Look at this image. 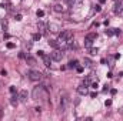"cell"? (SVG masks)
I'll return each mask as SVG.
<instances>
[{
	"label": "cell",
	"mask_w": 123,
	"mask_h": 121,
	"mask_svg": "<svg viewBox=\"0 0 123 121\" xmlns=\"http://www.w3.org/2000/svg\"><path fill=\"white\" fill-rule=\"evenodd\" d=\"M19 95H13L12 97V100H10V103H12V105H17V103H19Z\"/></svg>",
	"instance_id": "7c38bea8"
},
{
	"label": "cell",
	"mask_w": 123,
	"mask_h": 121,
	"mask_svg": "<svg viewBox=\"0 0 123 121\" xmlns=\"http://www.w3.org/2000/svg\"><path fill=\"white\" fill-rule=\"evenodd\" d=\"M33 98L34 100H44L47 98V88L43 86H37L33 90Z\"/></svg>",
	"instance_id": "6da1fadb"
},
{
	"label": "cell",
	"mask_w": 123,
	"mask_h": 121,
	"mask_svg": "<svg viewBox=\"0 0 123 121\" xmlns=\"http://www.w3.org/2000/svg\"><path fill=\"white\" fill-rule=\"evenodd\" d=\"M19 101H22V103L27 101V91L26 90H20V93H19Z\"/></svg>",
	"instance_id": "ba28073f"
},
{
	"label": "cell",
	"mask_w": 123,
	"mask_h": 121,
	"mask_svg": "<svg viewBox=\"0 0 123 121\" xmlns=\"http://www.w3.org/2000/svg\"><path fill=\"white\" fill-rule=\"evenodd\" d=\"M40 37H42V34H40V33H36V34H33V40H34V41L40 40Z\"/></svg>",
	"instance_id": "9a60e30c"
},
{
	"label": "cell",
	"mask_w": 123,
	"mask_h": 121,
	"mask_svg": "<svg viewBox=\"0 0 123 121\" xmlns=\"http://www.w3.org/2000/svg\"><path fill=\"white\" fill-rule=\"evenodd\" d=\"M94 11H100V6H96L94 7Z\"/></svg>",
	"instance_id": "4316f807"
},
{
	"label": "cell",
	"mask_w": 123,
	"mask_h": 121,
	"mask_svg": "<svg viewBox=\"0 0 123 121\" xmlns=\"http://www.w3.org/2000/svg\"><path fill=\"white\" fill-rule=\"evenodd\" d=\"M10 93H12V94H14V93H16V88H14V87H13V86H12V87H10Z\"/></svg>",
	"instance_id": "d4e9b609"
},
{
	"label": "cell",
	"mask_w": 123,
	"mask_h": 121,
	"mask_svg": "<svg viewBox=\"0 0 123 121\" xmlns=\"http://www.w3.org/2000/svg\"><path fill=\"white\" fill-rule=\"evenodd\" d=\"M115 30V34H120V29H113Z\"/></svg>",
	"instance_id": "484cf974"
},
{
	"label": "cell",
	"mask_w": 123,
	"mask_h": 121,
	"mask_svg": "<svg viewBox=\"0 0 123 121\" xmlns=\"http://www.w3.org/2000/svg\"><path fill=\"white\" fill-rule=\"evenodd\" d=\"M97 51H99L97 49H90V54H93V56H96V54H97Z\"/></svg>",
	"instance_id": "ac0fdd59"
},
{
	"label": "cell",
	"mask_w": 123,
	"mask_h": 121,
	"mask_svg": "<svg viewBox=\"0 0 123 121\" xmlns=\"http://www.w3.org/2000/svg\"><path fill=\"white\" fill-rule=\"evenodd\" d=\"M77 64H79V63H77V60H70V61H69V67H70V68L77 67Z\"/></svg>",
	"instance_id": "5bb4252c"
},
{
	"label": "cell",
	"mask_w": 123,
	"mask_h": 121,
	"mask_svg": "<svg viewBox=\"0 0 123 121\" xmlns=\"http://www.w3.org/2000/svg\"><path fill=\"white\" fill-rule=\"evenodd\" d=\"M49 46H52V47H55V49H59L57 40H50V41H49Z\"/></svg>",
	"instance_id": "4fadbf2b"
},
{
	"label": "cell",
	"mask_w": 123,
	"mask_h": 121,
	"mask_svg": "<svg viewBox=\"0 0 123 121\" xmlns=\"http://www.w3.org/2000/svg\"><path fill=\"white\" fill-rule=\"evenodd\" d=\"M50 57H52V60H55V61H60L63 59V53L59 51V50H56V51H53L50 54Z\"/></svg>",
	"instance_id": "5b68a950"
},
{
	"label": "cell",
	"mask_w": 123,
	"mask_h": 121,
	"mask_svg": "<svg viewBox=\"0 0 123 121\" xmlns=\"http://www.w3.org/2000/svg\"><path fill=\"white\" fill-rule=\"evenodd\" d=\"M42 59H43L44 64H46L47 67L50 66V61H52V57H50V56H46V54H43V56H42Z\"/></svg>",
	"instance_id": "30bf717a"
},
{
	"label": "cell",
	"mask_w": 123,
	"mask_h": 121,
	"mask_svg": "<svg viewBox=\"0 0 123 121\" xmlns=\"http://www.w3.org/2000/svg\"><path fill=\"white\" fill-rule=\"evenodd\" d=\"M85 46H86V47H90V46H92V41H90V40H86V38H85Z\"/></svg>",
	"instance_id": "e0dca14e"
},
{
	"label": "cell",
	"mask_w": 123,
	"mask_h": 121,
	"mask_svg": "<svg viewBox=\"0 0 123 121\" xmlns=\"http://www.w3.org/2000/svg\"><path fill=\"white\" fill-rule=\"evenodd\" d=\"M6 47H7V49H14V43H7Z\"/></svg>",
	"instance_id": "ffe728a7"
},
{
	"label": "cell",
	"mask_w": 123,
	"mask_h": 121,
	"mask_svg": "<svg viewBox=\"0 0 123 121\" xmlns=\"http://www.w3.org/2000/svg\"><path fill=\"white\" fill-rule=\"evenodd\" d=\"M96 38H97V33H89V34L86 36V40H90V41L96 40Z\"/></svg>",
	"instance_id": "8fae6325"
},
{
	"label": "cell",
	"mask_w": 123,
	"mask_h": 121,
	"mask_svg": "<svg viewBox=\"0 0 123 121\" xmlns=\"http://www.w3.org/2000/svg\"><path fill=\"white\" fill-rule=\"evenodd\" d=\"M67 104H69V97H67V95H62V98H60V111H66Z\"/></svg>",
	"instance_id": "277c9868"
},
{
	"label": "cell",
	"mask_w": 123,
	"mask_h": 121,
	"mask_svg": "<svg viewBox=\"0 0 123 121\" xmlns=\"http://www.w3.org/2000/svg\"><path fill=\"white\" fill-rule=\"evenodd\" d=\"M85 66L90 67V66H92V61H90V60H87V59H85Z\"/></svg>",
	"instance_id": "d6986e66"
},
{
	"label": "cell",
	"mask_w": 123,
	"mask_h": 121,
	"mask_svg": "<svg viewBox=\"0 0 123 121\" xmlns=\"http://www.w3.org/2000/svg\"><path fill=\"white\" fill-rule=\"evenodd\" d=\"M3 27H4V30H6V29H7V20H6V19H4V20H3Z\"/></svg>",
	"instance_id": "7402d4cb"
},
{
	"label": "cell",
	"mask_w": 123,
	"mask_h": 121,
	"mask_svg": "<svg viewBox=\"0 0 123 121\" xmlns=\"http://www.w3.org/2000/svg\"><path fill=\"white\" fill-rule=\"evenodd\" d=\"M16 20L20 22V20H22V14H16Z\"/></svg>",
	"instance_id": "cb8c5ba5"
},
{
	"label": "cell",
	"mask_w": 123,
	"mask_h": 121,
	"mask_svg": "<svg viewBox=\"0 0 123 121\" xmlns=\"http://www.w3.org/2000/svg\"><path fill=\"white\" fill-rule=\"evenodd\" d=\"M27 76H29V80H31V81H42V78H43V74L37 70H30L27 73Z\"/></svg>",
	"instance_id": "7a4b0ae2"
},
{
	"label": "cell",
	"mask_w": 123,
	"mask_h": 121,
	"mask_svg": "<svg viewBox=\"0 0 123 121\" xmlns=\"http://www.w3.org/2000/svg\"><path fill=\"white\" fill-rule=\"evenodd\" d=\"M70 38H73V33H72V30L62 31L60 36H59V40H70Z\"/></svg>",
	"instance_id": "3957f363"
},
{
	"label": "cell",
	"mask_w": 123,
	"mask_h": 121,
	"mask_svg": "<svg viewBox=\"0 0 123 121\" xmlns=\"http://www.w3.org/2000/svg\"><path fill=\"white\" fill-rule=\"evenodd\" d=\"M37 27H39V33H40V34H46V33H47V24H46V23L39 22Z\"/></svg>",
	"instance_id": "52a82bcc"
},
{
	"label": "cell",
	"mask_w": 123,
	"mask_h": 121,
	"mask_svg": "<svg viewBox=\"0 0 123 121\" xmlns=\"http://www.w3.org/2000/svg\"><path fill=\"white\" fill-rule=\"evenodd\" d=\"M83 71V67H77V73H82Z\"/></svg>",
	"instance_id": "83f0119b"
},
{
	"label": "cell",
	"mask_w": 123,
	"mask_h": 121,
	"mask_svg": "<svg viewBox=\"0 0 123 121\" xmlns=\"http://www.w3.org/2000/svg\"><path fill=\"white\" fill-rule=\"evenodd\" d=\"M53 10H55L56 13H63V11H66V7H64L63 4H60V3H57V4L53 6Z\"/></svg>",
	"instance_id": "9c48e42d"
},
{
	"label": "cell",
	"mask_w": 123,
	"mask_h": 121,
	"mask_svg": "<svg viewBox=\"0 0 123 121\" xmlns=\"http://www.w3.org/2000/svg\"><path fill=\"white\" fill-rule=\"evenodd\" d=\"M36 14H37V17H43V16H44V11H43V10H37Z\"/></svg>",
	"instance_id": "2e32d148"
},
{
	"label": "cell",
	"mask_w": 123,
	"mask_h": 121,
	"mask_svg": "<svg viewBox=\"0 0 123 121\" xmlns=\"http://www.w3.org/2000/svg\"><path fill=\"white\" fill-rule=\"evenodd\" d=\"M105 104H106V107H109V105H112V100H106V103H105Z\"/></svg>",
	"instance_id": "603a6c76"
},
{
	"label": "cell",
	"mask_w": 123,
	"mask_h": 121,
	"mask_svg": "<svg viewBox=\"0 0 123 121\" xmlns=\"http://www.w3.org/2000/svg\"><path fill=\"white\" fill-rule=\"evenodd\" d=\"M77 93H79L80 95H86V94L89 93V90H87V86H86V83H83L82 86H79V87H77Z\"/></svg>",
	"instance_id": "8992f818"
},
{
	"label": "cell",
	"mask_w": 123,
	"mask_h": 121,
	"mask_svg": "<svg viewBox=\"0 0 123 121\" xmlns=\"http://www.w3.org/2000/svg\"><path fill=\"white\" fill-rule=\"evenodd\" d=\"M106 34H107V36H113L115 31H113V29H112V30H106Z\"/></svg>",
	"instance_id": "44dd1931"
}]
</instances>
